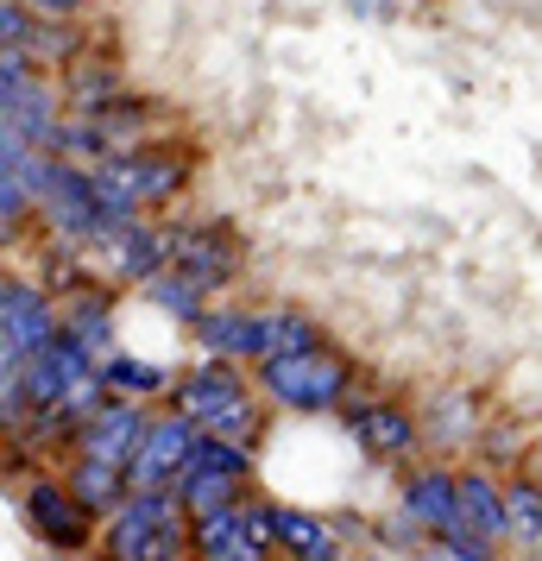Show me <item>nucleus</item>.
Segmentation results:
<instances>
[{
    "label": "nucleus",
    "instance_id": "obj_5",
    "mask_svg": "<svg viewBox=\"0 0 542 561\" xmlns=\"http://www.w3.org/2000/svg\"><path fill=\"white\" fill-rule=\"evenodd\" d=\"M258 385L285 410H335L341 391H347V359L322 341V347H303V354L258 359Z\"/></svg>",
    "mask_w": 542,
    "mask_h": 561
},
{
    "label": "nucleus",
    "instance_id": "obj_21",
    "mask_svg": "<svg viewBox=\"0 0 542 561\" xmlns=\"http://www.w3.org/2000/svg\"><path fill=\"white\" fill-rule=\"evenodd\" d=\"M102 379H107V391H164V366H152V359H127V354H107L102 359Z\"/></svg>",
    "mask_w": 542,
    "mask_h": 561
},
{
    "label": "nucleus",
    "instance_id": "obj_16",
    "mask_svg": "<svg viewBox=\"0 0 542 561\" xmlns=\"http://www.w3.org/2000/svg\"><path fill=\"white\" fill-rule=\"evenodd\" d=\"M265 524H272V542H278L290 561H341L328 524L310 517V511H265Z\"/></svg>",
    "mask_w": 542,
    "mask_h": 561
},
{
    "label": "nucleus",
    "instance_id": "obj_12",
    "mask_svg": "<svg viewBox=\"0 0 542 561\" xmlns=\"http://www.w3.org/2000/svg\"><path fill=\"white\" fill-rule=\"evenodd\" d=\"M272 524L265 517H246V511H208L196 517V556L203 561H272Z\"/></svg>",
    "mask_w": 542,
    "mask_h": 561
},
{
    "label": "nucleus",
    "instance_id": "obj_19",
    "mask_svg": "<svg viewBox=\"0 0 542 561\" xmlns=\"http://www.w3.org/2000/svg\"><path fill=\"white\" fill-rule=\"evenodd\" d=\"M127 480H132V473H120V467L77 455V499L89 511H120V505H127Z\"/></svg>",
    "mask_w": 542,
    "mask_h": 561
},
{
    "label": "nucleus",
    "instance_id": "obj_18",
    "mask_svg": "<svg viewBox=\"0 0 542 561\" xmlns=\"http://www.w3.org/2000/svg\"><path fill=\"white\" fill-rule=\"evenodd\" d=\"M404 511H411L416 524H429L436 536L454 530V511H461V480H448V473H416L411 492H404Z\"/></svg>",
    "mask_w": 542,
    "mask_h": 561
},
{
    "label": "nucleus",
    "instance_id": "obj_23",
    "mask_svg": "<svg viewBox=\"0 0 542 561\" xmlns=\"http://www.w3.org/2000/svg\"><path fill=\"white\" fill-rule=\"evenodd\" d=\"M505 517H511V536H523V542H542V492H530V485L505 492Z\"/></svg>",
    "mask_w": 542,
    "mask_h": 561
},
{
    "label": "nucleus",
    "instance_id": "obj_9",
    "mask_svg": "<svg viewBox=\"0 0 542 561\" xmlns=\"http://www.w3.org/2000/svg\"><path fill=\"white\" fill-rule=\"evenodd\" d=\"M89 373H102V366H95V354L82 347L77 334H57L51 347H45V354H32L26 366L13 373V379H20V391H26V404L57 410L82 379H89Z\"/></svg>",
    "mask_w": 542,
    "mask_h": 561
},
{
    "label": "nucleus",
    "instance_id": "obj_4",
    "mask_svg": "<svg viewBox=\"0 0 542 561\" xmlns=\"http://www.w3.org/2000/svg\"><path fill=\"white\" fill-rule=\"evenodd\" d=\"M183 416H196L203 423V435H215V442H253L258 435V410L253 398H246V385H240V373H228L221 359H208V366H196L189 379H183Z\"/></svg>",
    "mask_w": 542,
    "mask_h": 561
},
{
    "label": "nucleus",
    "instance_id": "obj_22",
    "mask_svg": "<svg viewBox=\"0 0 542 561\" xmlns=\"http://www.w3.org/2000/svg\"><path fill=\"white\" fill-rule=\"evenodd\" d=\"M70 334H77L95 359H107V304L102 297H77V309H70Z\"/></svg>",
    "mask_w": 542,
    "mask_h": 561
},
{
    "label": "nucleus",
    "instance_id": "obj_13",
    "mask_svg": "<svg viewBox=\"0 0 542 561\" xmlns=\"http://www.w3.org/2000/svg\"><path fill=\"white\" fill-rule=\"evenodd\" d=\"M505 530H511L505 499H498L486 480H461V511H454V530L441 536V542H461V549H473V556H486Z\"/></svg>",
    "mask_w": 542,
    "mask_h": 561
},
{
    "label": "nucleus",
    "instance_id": "obj_25",
    "mask_svg": "<svg viewBox=\"0 0 542 561\" xmlns=\"http://www.w3.org/2000/svg\"><path fill=\"white\" fill-rule=\"evenodd\" d=\"M416 561H492V556H473V549H461V542H441V549H423Z\"/></svg>",
    "mask_w": 542,
    "mask_h": 561
},
{
    "label": "nucleus",
    "instance_id": "obj_20",
    "mask_svg": "<svg viewBox=\"0 0 542 561\" xmlns=\"http://www.w3.org/2000/svg\"><path fill=\"white\" fill-rule=\"evenodd\" d=\"M203 284H189L183 272H158L152 278V304L164 309V316H177V322H203Z\"/></svg>",
    "mask_w": 542,
    "mask_h": 561
},
{
    "label": "nucleus",
    "instance_id": "obj_10",
    "mask_svg": "<svg viewBox=\"0 0 542 561\" xmlns=\"http://www.w3.org/2000/svg\"><path fill=\"white\" fill-rule=\"evenodd\" d=\"M146 430H152V423H146L132 404H102L77 430V455L82 460H107V467L132 473V460H139V448H146Z\"/></svg>",
    "mask_w": 542,
    "mask_h": 561
},
{
    "label": "nucleus",
    "instance_id": "obj_11",
    "mask_svg": "<svg viewBox=\"0 0 542 561\" xmlns=\"http://www.w3.org/2000/svg\"><path fill=\"white\" fill-rule=\"evenodd\" d=\"M233 265H240V247H233V233L221 221H208V228H177L171 233V272H183L189 284H203V290H221L233 278Z\"/></svg>",
    "mask_w": 542,
    "mask_h": 561
},
{
    "label": "nucleus",
    "instance_id": "obj_2",
    "mask_svg": "<svg viewBox=\"0 0 542 561\" xmlns=\"http://www.w3.org/2000/svg\"><path fill=\"white\" fill-rule=\"evenodd\" d=\"M196 334H203V347L215 359H278V354L322 347L315 322L297 316V309H228V316H203Z\"/></svg>",
    "mask_w": 542,
    "mask_h": 561
},
{
    "label": "nucleus",
    "instance_id": "obj_8",
    "mask_svg": "<svg viewBox=\"0 0 542 561\" xmlns=\"http://www.w3.org/2000/svg\"><path fill=\"white\" fill-rule=\"evenodd\" d=\"M203 423L196 416H158L152 430H146V448H139V460H132V485H183V473L196 467V455H203Z\"/></svg>",
    "mask_w": 542,
    "mask_h": 561
},
{
    "label": "nucleus",
    "instance_id": "obj_26",
    "mask_svg": "<svg viewBox=\"0 0 542 561\" xmlns=\"http://www.w3.org/2000/svg\"><path fill=\"white\" fill-rule=\"evenodd\" d=\"M26 7H38V13H77L82 0H26Z\"/></svg>",
    "mask_w": 542,
    "mask_h": 561
},
{
    "label": "nucleus",
    "instance_id": "obj_17",
    "mask_svg": "<svg viewBox=\"0 0 542 561\" xmlns=\"http://www.w3.org/2000/svg\"><path fill=\"white\" fill-rule=\"evenodd\" d=\"M347 430L360 435V448H372V455H404V448L416 442V423L404 416V410H391V404L347 410Z\"/></svg>",
    "mask_w": 542,
    "mask_h": 561
},
{
    "label": "nucleus",
    "instance_id": "obj_15",
    "mask_svg": "<svg viewBox=\"0 0 542 561\" xmlns=\"http://www.w3.org/2000/svg\"><path fill=\"white\" fill-rule=\"evenodd\" d=\"M107 240V259H114V272L127 284H152L164 265H171V233H152L139 228V221H127V228L102 233Z\"/></svg>",
    "mask_w": 542,
    "mask_h": 561
},
{
    "label": "nucleus",
    "instance_id": "obj_24",
    "mask_svg": "<svg viewBox=\"0 0 542 561\" xmlns=\"http://www.w3.org/2000/svg\"><path fill=\"white\" fill-rule=\"evenodd\" d=\"M0 32H7V51H20V45H26V13H20V0H7V13H0Z\"/></svg>",
    "mask_w": 542,
    "mask_h": 561
},
{
    "label": "nucleus",
    "instance_id": "obj_3",
    "mask_svg": "<svg viewBox=\"0 0 542 561\" xmlns=\"http://www.w3.org/2000/svg\"><path fill=\"white\" fill-rule=\"evenodd\" d=\"M95 183H102L107 233H114V228H127V221H132V215H139L146 203H164V196H177L183 158H171V152H114V158H102Z\"/></svg>",
    "mask_w": 542,
    "mask_h": 561
},
{
    "label": "nucleus",
    "instance_id": "obj_27",
    "mask_svg": "<svg viewBox=\"0 0 542 561\" xmlns=\"http://www.w3.org/2000/svg\"><path fill=\"white\" fill-rule=\"evenodd\" d=\"M354 7H360V13H385V0H354Z\"/></svg>",
    "mask_w": 542,
    "mask_h": 561
},
{
    "label": "nucleus",
    "instance_id": "obj_1",
    "mask_svg": "<svg viewBox=\"0 0 542 561\" xmlns=\"http://www.w3.org/2000/svg\"><path fill=\"white\" fill-rule=\"evenodd\" d=\"M189 505L177 485H132L127 505L107 511V549L114 561H183L189 542Z\"/></svg>",
    "mask_w": 542,
    "mask_h": 561
},
{
    "label": "nucleus",
    "instance_id": "obj_7",
    "mask_svg": "<svg viewBox=\"0 0 542 561\" xmlns=\"http://www.w3.org/2000/svg\"><path fill=\"white\" fill-rule=\"evenodd\" d=\"M57 341V316L51 304L32 290V284L7 278V290H0V366L7 373H20L32 354H45Z\"/></svg>",
    "mask_w": 542,
    "mask_h": 561
},
{
    "label": "nucleus",
    "instance_id": "obj_14",
    "mask_svg": "<svg viewBox=\"0 0 542 561\" xmlns=\"http://www.w3.org/2000/svg\"><path fill=\"white\" fill-rule=\"evenodd\" d=\"M26 524L51 549H77L82 542V530H89V505L77 499V485L64 492V485H32L26 492Z\"/></svg>",
    "mask_w": 542,
    "mask_h": 561
},
{
    "label": "nucleus",
    "instance_id": "obj_6",
    "mask_svg": "<svg viewBox=\"0 0 542 561\" xmlns=\"http://www.w3.org/2000/svg\"><path fill=\"white\" fill-rule=\"evenodd\" d=\"M38 208H45V221H51L57 240H102L107 233L102 183L89 178V171H77V164H45Z\"/></svg>",
    "mask_w": 542,
    "mask_h": 561
}]
</instances>
